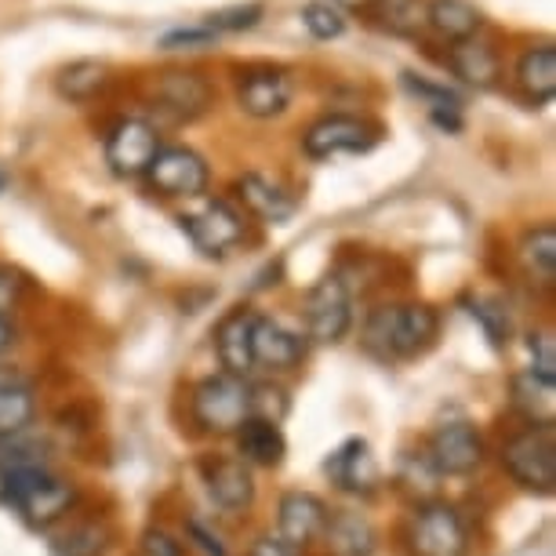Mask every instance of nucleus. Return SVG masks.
<instances>
[{"label": "nucleus", "instance_id": "nucleus-1", "mask_svg": "<svg viewBox=\"0 0 556 556\" xmlns=\"http://www.w3.org/2000/svg\"><path fill=\"white\" fill-rule=\"evenodd\" d=\"M440 331V317L433 306L407 302V306H379L364 320V350L375 361H412L426 353Z\"/></svg>", "mask_w": 556, "mask_h": 556}, {"label": "nucleus", "instance_id": "nucleus-2", "mask_svg": "<svg viewBox=\"0 0 556 556\" xmlns=\"http://www.w3.org/2000/svg\"><path fill=\"white\" fill-rule=\"evenodd\" d=\"M0 502H8L29 528H51L73 509L77 491L66 480L51 477L45 466H26L0 477Z\"/></svg>", "mask_w": 556, "mask_h": 556}, {"label": "nucleus", "instance_id": "nucleus-3", "mask_svg": "<svg viewBox=\"0 0 556 556\" xmlns=\"http://www.w3.org/2000/svg\"><path fill=\"white\" fill-rule=\"evenodd\" d=\"M502 466L531 495H553L556 491V429L553 426H528L523 433L506 440L502 447Z\"/></svg>", "mask_w": 556, "mask_h": 556}, {"label": "nucleus", "instance_id": "nucleus-4", "mask_svg": "<svg viewBox=\"0 0 556 556\" xmlns=\"http://www.w3.org/2000/svg\"><path fill=\"white\" fill-rule=\"evenodd\" d=\"M404 545L407 556H466L469 531L455 506L426 502V506H415V513L407 517Z\"/></svg>", "mask_w": 556, "mask_h": 556}, {"label": "nucleus", "instance_id": "nucleus-5", "mask_svg": "<svg viewBox=\"0 0 556 556\" xmlns=\"http://www.w3.org/2000/svg\"><path fill=\"white\" fill-rule=\"evenodd\" d=\"M193 418L204 433H237L251 418V382L237 375H212L193 390Z\"/></svg>", "mask_w": 556, "mask_h": 556}, {"label": "nucleus", "instance_id": "nucleus-6", "mask_svg": "<svg viewBox=\"0 0 556 556\" xmlns=\"http://www.w3.org/2000/svg\"><path fill=\"white\" fill-rule=\"evenodd\" d=\"M379 139L382 124L356 117V113H328L302 131V153L313 161H328L339 153H367L371 146H379Z\"/></svg>", "mask_w": 556, "mask_h": 556}, {"label": "nucleus", "instance_id": "nucleus-7", "mask_svg": "<svg viewBox=\"0 0 556 556\" xmlns=\"http://www.w3.org/2000/svg\"><path fill=\"white\" fill-rule=\"evenodd\" d=\"M353 324V299L339 273L317 280L306 295V339L317 345H334L345 339Z\"/></svg>", "mask_w": 556, "mask_h": 556}, {"label": "nucleus", "instance_id": "nucleus-8", "mask_svg": "<svg viewBox=\"0 0 556 556\" xmlns=\"http://www.w3.org/2000/svg\"><path fill=\"white\" fill-rule=\"evenodd\" d=\"M207 161L190 146H161V153L153 156V164L146 167V182L153 186L161 197H204L207 190Z\"/></svg>", "mask_w": 556, "mask_h": 556}, {"label": "nucleus", "instance_id": "nucleus-9", "mask_svg": "<svg viewBox=\"0 0 556 556\" xmlns=\"http://www.w3.org/2000/svg\"><path fill=\"white\" fill-rule=\"evenodd\" d=\"M161 153V131L142 117H124L106 131V164L117 178H139Z\"/></svg>", "mask_w": 556, "mask_h": 556}, {"label": "nucleus", "instance_id": "nucleus-10", "mask_svg": "<svg viewBox=\"0 0 556 556\" xmlns=\"http://www.w3.org/2000/svg\"><path fill=\"white\" fill-rule=\"evenodd\" d=\"M182 233L190 237V244L207 258H223L226 251H233L244 237V218H240L226 201H207L197 212L178 218Z\"/></svg>", "mask_w": 556, "mask_h": 556}, {"label": "nucleus", "instance_id": "nucleus-11", "mask_svg": "<svg viewBox=\"0 0 556 556\" xmlns=\"http://www.w3.org/2000/svg\"><path fill=\"white\" fill-rule=\"evenodd\" d=\"M426 458H429V466L444 477H469V473H477L480 462H484V440H480L477 426L444 422L429 437Z\"/></svg>", "mask_w": 556, "mask_h": 556}, {"label": "nucleus", "instance_id": "nucleus-12", "mask_svg": "<svg viewBox=\"0 0 556 556\" xmlns=\"http://www.w3.org/2000/svg\"><path fill=\"white\" fill-rule=\"evenodd\" d=\"M291 77L280 66H248L237 77V102L248 117L273 121L291 106Z\"/></svg>", "mask_w": 556, "mask_h": 556}, {"label": "nucleus", "instance_id": "nucleus-13", "mask_svg": "<svg viewBox=\"0 0 556 556\" xmlns=\"http://www.w3.org/2000/svg\"><path fill=\"white\" fill-rule=\"evenodd\" d=\"M306 356V339L299 331H291L288 324L273 317H255L251 328V361L255 367H269V371H291Z\"/></svg>", "mask_w": 556, "mask_h": 556}, {"label": "nucleus", "instance_id": "nucleus-14", "mask_svg": "<svg viewBox=\"0 0 556 556\" xmlns=\"http://www.w3.org/2000/svg\"><path fill=\"white\" fill-rule=\"evenodd\" d=\"M324 473L331 477V484L339 491H350V495H371L379 488V462H375L367 440L353 437L345 440L324 458Z\"/></svg>", "mask_w": 556, "mask_h": 556}, {"label": "nucleus", "instance_id": "nucleus-15", "mask_svg": "<svg viewBox=\"0 0 556 556\" xmlns=\"http://www.w3.org/2000/svg\"><path fill=\"white\" fill-rule=\"evenodd\" d=\"M153 106L172 121H193L212 106V88L201 73H161L153 84Z\"/></svg>", "mask_w": 556, "mask_h": 556}, {"label": "nucleus", "instance_id": "nucleus-16", "mask_svg": "<svg viewBox=\"0 0 556 556\" xmlns=\"http://www.w3.org/2000/svg\"><path fill=\"white\" fill-rule=\"evenodd\" d=\"M324 523H328V506L309 495V491H288L285 498H280V517H277V528L280 534L277 539L288 545V549H302V545L317 542Z\"/></svg>", "mask_w": 556, "mask_h": 556}, {"label": "nucleus", "instance_id": "nucleus-17", "mask_svg": "<svg viewBox=\"0 0 556 556\" xmlns=\"http://www.w3.org/2000/svg\"><path fill=\"white\" fill-rule=\"evenodd\" d=\"M204 484L207 495L215 498V506L226 513H248L251 502H255V477H251L248 462L240 458L204 462Z\"/></svg>", "mask_w": 556, "mask_h": 556}, {"label": "nucleus", "instance_id": "nucleus-18", "mask_svg": "<svg viewBox=\"0 0 556 556\" xmlns=\"http://www.w3.org/2000/svg\"><path fill=\"white\" fill-rule=\"evenodd\" d=\"M255 317H258L255 309L237 306L215 324V353L223 361L226 375L244 379L251 367H255V361H251V328H255Z\"/></svg>", "mask_w": 556, "mask_h": 556}, {"label": "nucleus", "instance_id": "nucleus-19", "mask_svg": "<svg viewBox=\"0 0 556 556\" xmlns=\"http://www.w3.org/2000/svg\"><path fill=\"white\" fill-rule=\"evenodd\" d=\"M237 197L244 201L251 215H258L262 223H273V226L288 223L299 207V201L277 182V178L258 175V172H248L244 178H237Z\"/></svg>", "mask_w": 556, "mask_h": 556}, {"label": "nucleus", "instance_id": "nucleus-20", "mask_svg": "<svg viewBox=\"0 0 556 556\" xmlns=\"http://www.w3.org/2000/svg\"><path fill=\"white\" fill-rule=\"evenodd\" d=\"M320 539L328 542L331 556H371L379 534H375L371 520L361 517V513L334 509V513H328V523H324Z\"/></svg>", "mask_w": 556, "mask_h": 556}, {"label": "nucleus", "instance_id": "nucleus-21", "mask_svg": "<svg viewBox=\"0 0 556 556\" xmlns=\"http://www.w3.org/2000/svg\"><path fill=\"white\" fill-rule=\"evenodd\" d=\"M426 26L437 37L462 45V40H473L484 26V15L473 0H429L426 4Z\"/></svg>", "mask_w": 556, "mask_h": 556}, {"label": "nucleus", "instance_id": "nucleus-22", "mask_svg": "<svg viewBox=\"0 0 556 556\" xmlns=\"http://www.w3.org/2000/svg\"><path fill=\"white\" fill-rule=\"evenodd\" d=\"M517 88L531 106H545L556 96V48H528L517 62Z\"/></svg>", "mask_w": 556, "mask_h": 556}, {"label": "nucleus", "instance_id": "nucleus-23", "mask_svg": "<svg viewBox=\"0 0 556 556\" xmlns=\"http://www.w3.org/2000/svg\"><path fill=\"white\" fill-rule=\"evenodd\" d=\"M237 447H240V462L262 466V469L280 466L288 455V440L280 433V426L266 422V418H248V422L237 429Z\"/></svg>", "mask_w": 556, "mask_h": 556}, {"label": "nucleus", "instance_id": "nucleus-24", "mask_svg": "<svg viewBox=\"0 0 556 556\" xmlns=\"http://www.w3.org/2000/svg\"><path fill=\"white\" fill-rule=\"evenodd\" d=\"M34 415H37V401L29 382L15 371L0 375V440L23 437L34 426Z\"/></svg>", "mask_w": 556, "mask_h": 556}, {"label": "nucleus", "instance_id": "nucleus-25", "mask_svg": "<svg viewBox=\"0 0 556 556\" xmlns=\"http://www.w3.org/2000/svg\"><path fill=\"white\" fill-rule=\"evenodd\" d=\"M110 66L99 59H77L55 73V91L70 102H91L110 88Z\"/></svg>", "mask_w": 556, "mask_h": 556}, {"label": "nucleus", "instance_id": "nucleus-26", "mask_svg": "<svg viewBox=\"0 0 556 556\" xmlns=\"http://www.w3.org/2000/svg\"><path fill=\"white\" fill-rule=\"evenodd\" d=\"M451 70L458 73L466 84H473V88H495L498 84V55L495 48L480 45V40H462V45L451 48Z\"/></svg>", "mask_w": 556, "mask_h": 556}, {"label": "nucleus", "instance_id": "nucleus-27", "mask_svg": "<svg viewBox=\"0 0 556 556\" xmlns=\"http://www.w3.org/2000/svg\"><path fill=\"white\" fill-rule=\"evenodd\" d=\"M517 255L531 280H539L542 288H553V280H556V229L553 226L528 229Z\"/></svg>", "mask_w": 556, "mask_h": 556}, {"label": "nucleus", "instance_id": "nucleus-28", "mask_svg": "<svg viewBox=\"0 0 556 556\" xmlns=\"http://www.w3.org/2000/svg\"><path fill=\"white\" fill-rule=\"evenodd\" d=\"M513 404L528 415L531 426H553V386L534 379L531 371L513 379Z\"/></svg>", "mask_w": 556, "mask_h": 556}, {"label": "nucleus", "instance_id": "nucleus-29", "mask_svg": "<svg viewBox=\"0 0 556 556\" xmlns=\"http://www.w3.org/2000/svg\"><path fill=\"white\" fill-rule=\"evenodd\" d=\"M375 4H379L382 23L393 34L412 37L426 26V0H375Z\"/></svg>", "mask_w": 556, "mask_h": 556}, {"label": "nucleus", "instance_id": "nucleus-30", "mask_svg": "<svg viewBox=\"0 0 556 556\" xmlns=\"http://www.w3.org/2000/svg\"><path fill=\"white\" fill-rule=\"evenodd\" d=\"M299 18L317 40H334L345 34V15L331 4V0H309V4H302Z\"/></svg>", "mask_w": 556, "mask_h": 556}, {"label": "nucleus", "instance_id": "nucleus-31", "mask_svg": "<svg viewBox=\"0 0 556 556\" xmlns=\"http://www.w3.org/2000/svg\"><path fill=\"white\" fill-rule=\"evenodd\" d=\"M262 15H266V8H262L258 0H251V4H233V8H223V12L204 15L201 23L223 37V34H244V29H255Z\"/></svg>", "mask_w": 556, "mask_h": 556}, {"label": "nucleus", "instance_id": "nucleus-32", "mask_svg": "<svg viewBox=\"0 0 556 556\" xmlns=\"http://www.w3.org/2000/svg\"><path fill=\"white\" fill-rule=\"evenodd\" d=\"M51 549H55V556H102V549H106V531L96 528V523H84V528L62 534Z\"/></svg>", "mask_w": 556, "mask_h": 556}, {"label": "nucleus", "instance_id": "nucleus-33", "mask_svg": "<svg viewBox=\"0 0 556 556\" xmlns=\"http://www.w3.org/2000/svg\"><path fill=\"white\" fill-rule=\"evenodd\" d=\"M401 80H404V88L412 91V96L426 99L433 110H462V99L447 88V84H437V80H429V77H418V73H412V70H404Z\"/></svg>", "mask_w": 556, "mask_h": 556}, {"label": "nucleus", "instance_id": "nucleus-34", "mask_svg": "<svg viewBox=\"0 0 556 556\" xmlns=\"http://www.w3.org/2000/svg\"><path fill=\"white\" fill-rule=\"evenodd\" d=\"M218 40L215 29H207L204 23H190V26H175L167 29V34H161V45L164 51H201V48H212Z\"/></svg>", "mask_w": 556, "mask_h": 556}, {"label": "nucleus", "instance_id": "nucleus-35", "mask_svg": "<svg viewBox=\"0 0 556 556\" xmlns=\"http://www.w3.org/2000/svg\"><path fill=\"white\" fill-rule=\"evenodd\" d=\"M528 353H531L534 379L556 386V339H553V331H534L528 339Z\"/></svg>", "mask_w": 556, "mask_h": 556}, {"label": "nucleus", "instance_id": "nucleus-36", "mask_svg": "<svg viewBox=\"0 0 556 556\" xmlns=\"http://www.w3.org/2000/svg\"><path fill=\"white\" fill-rule=\"evenodd\" d=\"M288 415V396L280 386H269V382H258L251 386V418H266V422H277Z\"/></svg>", "mask_w": 556, "mask_h": 556}, {"label": "nucleus", "instance_id": "nucleus-37", "mask_svg": "<svg viewBox=\"0 0 556 556\" xmlns=\"http://www.w3.org/2000/svg\"><path fill=\"white\" fill-rule=\"evenodd\" d=\"M473 320H480V328H484V334L495 345L502 342H509V317H506V309H498L495 302H484V299H477L473 302Z\"/></svg>", "mask_w": 556, "mask_h": 556}, {"label": "nucleus", "instance_id": "nucleus-38", "mask_svg": "<svg viewBox=\"0 0 556 556\" xmlns=\"http://www.w3.org/2000/svg\"><path fill=\"white\" fill-rule=\"evenodd\" d=\"M26 277L12 266H0V317H12L26 295Z\"/></svg>", "mask_w": 556, "mask_h": 556}, {"label": "nucleus", "instance_id": "nucleus-39", "mask_svg": "<svg viewBox=\"0 0 556 556\" xmlns=\"http://www.w3.org/2000/svg\"><path fill=\"white\" fill-rule=\"evenodd\" d=\"M139 556H186V553H182V542L172 539L167 531L150 528L139 542Z\"/></svg>", "mask_w": 556, "mask_h": 556}, {"label": "nucleus", "instance_id": "nucleus-40", "mask_svg": "<svg viewBox=\"0 0 556 556\" xmlns=\"http://www.w3.org/2000/svg\"><path fill=\"white\" fill-rule=\"evenodd\" d=\"M190 534H193L197 545H201V549H204L207 556H226V545H223V539H218V534L207 531L201 520H190Z\"/></svg>", "mask_w": 556, "mask_h": 556}, {"label": "nucleus", "instance_id": "nucleus-41", "mask_svg": "<svg viewBox=\"0 0 556 556\" xmlns=\"http://www.w3.org/2000/svg\"><path fill=\"white\" fill-rule=\"evenodd\" d=\"M248 556H295V549H288L280 539H269L266 534V539H258L255 545H251Z\"/></svg>", "mask_w": 556, "mask_h": 556}, {"label": "nucleus", "instance_id": "nucleus-42", "mask_svg": "<svg viewBox=\"0 0 556 556\" xmlns=\"http://www.w3.org/2000/svg\"><path fill=\"white\" fill-rule=\"evenodd\" d=\"M429 117H433L437 128H444V131H462V110H433Z\"/></svg>", "mask_w": 556, "mask_h": 556}, {"label": "nucleus", "instance_id": "nucleus-43", "mask_svg": "<svg viewBox=\"0 0 556 556\" xmlns=\"http://www.w3.org/2000/svg\"><path fill=\"white\" fill-rule=\"evenodd\" d=\"M15 345V324L8 317H0V353H8Z\"/></svg>", "mask_w": 556, "mask_h": 556}, {"label": "nucleus", "instance_id": "nucleus-44", "mask_svg": "<svg viewBox=\"0 0 556 556\" xmlns=\"http://www.w3.org/2000/svg\"><path fill=\"white\" fill-rule=\"evenodd\" d=\"M334 8H345V12H367V8H375V0H334Z\"/></svg>", "mask_w": 556, "mask_h": 556}, {"label": "nucleus", "instance_id": "nucleus-45", "mask_svg": "<svg viewBox=\"0 0 556 556\" xmlns=\"http://www.w3.org/2000/svg\"><path fill=\"white\" fill-rule=\"evenodd\" d=\"M4 186H8V175H4V172H0V190H4Z\"/></svg>", "mask_w": 556, "mask_h": 556}]
</instances>
